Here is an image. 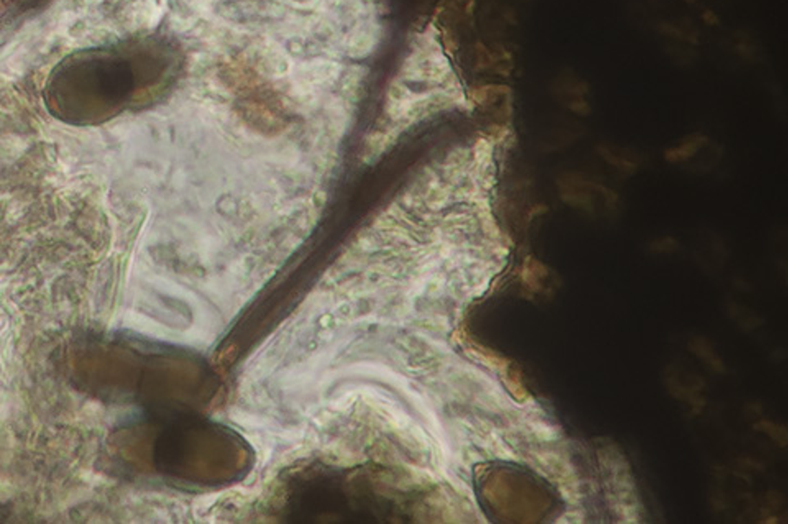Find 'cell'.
Wrapping results in <instances>:
<instances>
[{
  "instance_id": "obj_1",
  "label": "cell",
  "mask_w": 788,
  "mask_h": 524,
  "mask_svg": "<svg viewBox=\"0 0 788 524\" xmlns=\"http://www.w3.org/2000/svg\"><path fill=\"white\" fill-rule=\"evenodd\" d=\"M553 92L557 99L564 102L565 107L572 112L578 115L590 114V104L586 99L588 86L573 72H564L553 81Z\"/></svg>"
}]
</instances>
